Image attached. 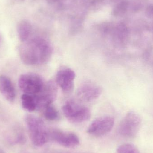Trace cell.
Listing matches in <instances>:
<instances>
[{
  "label": "cell",
  "mask_w": 153,
  "mask_h": 153,
  "mask_svg": "<svg viewBox=\"0 0 153 153\" xmlns=\"http://www.w3.org/2000/svg\"><path fill=\"white\" fill-rule=\"evenodd\" d=\"M76 74L70 68L63 67L57 72L56 82L62 91L65 94L71 93L74 89V81Z\"/></svg>",
  "instance_id": "cell-9"
},
{
  "label": "cell",
  "mask_w": 153,
  "mask_h": 153,
  "mask_svg": "<svg viewBox=\"0 0 153 153\" xmlns=\"http://www.w3.org/2000/svg\"><path fill=\"white\" fill-rule=\"evenodd\" d=\"M115 120L111 116H102L97 118L90 124L87 133L90 135L100 137L109 133L113 128Z\"/></svg>",
  "instance_id": "cell-6"
},
{
  "label": "cell",
  "mask_w": 153,
  "mask_h": 153,
  "mask_svg": "<svg viewBox=\"0 0 153 153\" xmlns=\"http://www.w3.org/2000/svg\"><path fill=\"white\" fill-rule=\"evenodd\" d=\"M116 153H140L134 145L124 144L120 146L116 150Z\"/></svg>",
  "instance_id": "cell-15"
},
{
  "label": "cell",
  "mask_w": 153,
  "mask_h": 153,
  "mask_svg": "<svg viewBox=\"0 0 153 153\" xmlns=\"http://www.w3.org/2000/svg\"><path fill=\"white\" fill-rule=\"evenodd\" d=\"M141 124L142 119L139 114L135 111H129L120 123L119 134L125 137H134L139 131Z\"/></svg>",
  "instance_id": "cell-5"
},
{
  "label": "cell",
  "mask_w": 153,
  "mask_h": 153,
  "mask_svg": "<svg viewBox=\"0 0 153 153\" xmlns=\"http://www.w3.org/2000/svg\"><path fill=\"white\" fill-rule=\"evenodd\" d=\"M102 93V89L100 86L92 82H87L80 85L76 94L80 100L90 102L99 98Z\"/></svg>",
  "instance_id": "cell-10"
},
{
  "label": "cell",
  "mask_w": 153,
  "mask_h": 153,
  "mask_svg": "<svg viewBox=\"0 0 153 153\" xmlns=\"http://www.w3.org/2000/svg\"><path fill=\"white\" fill-rule=\"evenodd\" d=\"M44 115L47 120L50 121L56 120L58 118L59 114L54 106L49 105L44 110Z\"/></svg>",
  "instance_id": "cell-14"
},
{
  "label": "cell",
  "mask_w": 153,
  "mask_h": 153,
  "mask_svg": "<svg viewBox=\"0 0 153 153\" xmlns=\"http://www.w3.org/2000/svg\"><path fill=\"white\" fill-rule=\"evenodd\" d=\"M45 83L41 76L34 73L24 74L19 79V87L26 94H38L43 90Z\"/></svg>",
  "instance_id": "cell-4"
},
{
  "label": "cell",
  "mask_w": 153,
  "mask_h": 153,
  "mask_svg": "<svg viewBox=\"0 0 153 153\" xmlns=\"http://www.w3.org/2000/svg\"><path fill=\"white\" fill-rule=\"evenodd\" d=\"M22 108L29 111H33L37 110V102L36 96L31 94H23L21 97Z\"/></svg>",
  "instance_id": "cell-13"
},
{
  "label": "cell",
  "mask_w": 153,
  "mask_h": 153,
  "mask_svg": "<svg viewBox=\"0 0 153 153\" xmlns=\"http://www.w3.org/2000/svg\"><path fill=\"white\" fill-rule=\"evenodd\" d=\"M50 138L61 146L67 148H75L80 143L79 138L76 134L58 129L50 130Z\"/></svg>",
  "instance_id": "cell-8"
},
{
  "label": "cell",
  "mask_w": 153,
  "mask_h": 153,
  "mask_svg": "<svg viewBox=\"0 0 153 153\" xmlns=\"http://www.w3.org/2000/svg\"><path fill=\"white\" fill-rule=\"evenodd\" d=\"M62 111L65 117L72 123L85 122L91 117V111L88 108L73 100L65 102Z\"/></svg>",
  "instance_id": "cell-3"
},
{
  "label": "cell",
  "mask_w": 153,
  "mask_h": 153,
  "mask_svg": "<svg viewBox=\"0 0 153 153\" xmlns=\"http://www.w3.org/2000/svg\"><path fill=\"white\" fill-rule=\"evenodd\" d=\"M0 92L8 101H14L16 96L15 88L11 80L8 76H0Z\"/></svg>",
  "instance_id": "cell-11"
},
{
  "label": "cell",
  "mask_w": 153,
  "mask_h": 153,
  "mask_svg": "<svg viewBox=\"0 0 153 153\" xmlns=\"http://www.w3.org/2000/svg\"><path fill=\"white\" fill-rule=\"evenodd\" d=\"M57 85L54 82L49 81L45 83L43 90L35 95L37 102V110L45 109L56 99L57 94Z\"/></svg>",
  "instance_id": "cell-7"
},
{
  "label": "cell",
  "mask_w": 153,
  "mask_h": 153,
  "mask_svg": "<svg viewBox=\"0 0 153 153\" xmlns=\"http://www.w3.org/2000/svg\"><path fill=\"white\" fill-rule=\"evenodd\" d=\"M31 31L30 23L26 20H22L17 25V32L20 40L22 42L28 40Z\"/></svg>",
  "instance_id": "cell-12"
},
{
  "label": "cell",
  "mask_w": 153,
  "mask_h": 153,
  "mask_svg": "<svg viewBox=\"0 0 153 153\" xmlns=\"http://www.w3.org/2000/svg\"><path fill=\"white\" fill-rule=\"evenodd\" d=\"M19 49L22 62L28 65H41L47 63L53 55L51 44L41 38L37 37L23 42Z\"/></svg>",
  "instance_id": "cell-1"
},
{
  "label": "cell",
  "mask_w": 153,
  "mask_h": 153,
  "mask_svg": "<svg viewBox=\"0 0 153 153\" xmlns=\"http://www.w3.org/2000/svg\"><path fill=\"white\" fill-rule=\"evenodd\" d=\"M25 121L33 144L37 147L45 144L50 138V130L44 121L33 115H27Z\"/></svg>",
  "instance_id": "cell-2"
}]
</instances>
